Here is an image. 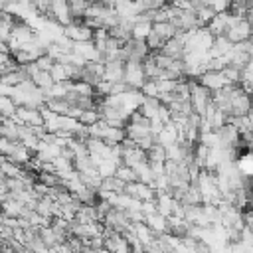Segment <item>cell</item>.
Masks as SVG:
<instances>
[{
    "mask_svg": "<svg viewBox=\"0 0 253 253\" xmlns=\"http://www.w3.org/2000/svg\"><path fill=\"white\" fill-rule=\"evenodd\" d=\"M51 14H53L57 26H63V28H65V26L71 24V14H69L67 0H53V4H51Z\"/></svg>",
    "mask_w": 253,
    "mask_h": 253,
    "instance_id": "obj_1",
    "label": "cell"
},
{
    "mask_svg": "<svg viewBox=\"0 0 253 253\" xmlns=\"http://www.w3.org/2000/svg\"><path fill=\"white\" fill-rule=\"evenodd\" d=\"M152 32L156 36H160L164 42H168L170 38H174L178 34V30L170 24V22H158V24H152Z\"/></svg>",
    "mask_w": 253,
    "mask_h": 253,
    "instance_id": "obj_2",
    "label": "cell"
},
{
    "mask_svg": "<svg viewBox=\"0 0 253 253\" xmlns=\"http://www.w3.org/2000/svg\"><path fill=\"white\" fill-rule=\"evenodd\" d=\"M152 24L150 22H134L130 28V38L132 40H146V36L150 34Z\"/></svg>",
    "mask_w": 253,
    "mask_h": 253,
    "instance_id": "obj_3",
    "label": "cell"
},
{
    "mask_svg": "<svg viewBox=\"0 0 253 253\" xmlns=\"http://www.w3.org/2000/svg\"><path fill=\"white\" fill-rule=\"evenodd\" d=\"M32 83H34L38 89H42V91H45V89H49V87L53 85L49 71H36V73L32 75Z\"/></svg>",
    "mask_w": 253,
    "mask_h": 253,
    "instance_id": "obj_4",
    "label": "cell"
},
{
    "mask_svg": "<svg viewBox=\"0 0 253 253\" xmlns=\"http://www.w3.org/2000/svg\"><path fill=\"white\" fill-rule=\"evenodd\" d=\"M115 178H119L123 184H132V182H136V176H134V170L132 168H128V166H125V164H119L117 168H115V174H113Z\"/></svg>",
    "mask_w": 253,
    "mask_h": 253,
    "instance_id": "obj_5",
    "label": "cell"
},
{
    "mask_svg": "<svg viewBox=\"0 0 253 253\" xmlns=\"http://www.w3.org/2000/svg\"><path fill=\"white\" fill-rule=\"evenodd\" d=\"M99 121H101V115H99V111H97V109L81 111V115L77 117V123H79V125H83V126H91V125H95V123H99Z\"/></svg>",
    "mask_w": 253,
    "mask_h": 253,
    "instance_id": "obj_6",
    "label": "cell"
},
{
    "mask_svg": "<svg viewBox=\"0 0 253 253\" xmlns=\"http://www.w3.org/2000/svg\"><path fill=\"white\" fill-rule=\"evenodd\" d=\"M49 75H51V81L53 83H65V81H69L67 79V71H65V65L63 63H53V67L49 69Z\"/></svg>",
    "mask_w": 253,
    "mask_h": 253,
    "instance_id": "obj_7",
    "label": "cell"
},
{
    "mask_svg": "<svg viewBox=\"0 0 253 253\" xmlns=\"http://www.w3.org/2000/svg\"><path fill=\"white\" fill-rule=\"evenodd\" d=\"M36 67H38V71H49L51 67H53V63H55V59H51L49 55H42V57H38L36 61Z\"/></svg>",
    "mask_w": 253,
    "mask_h": 253,
    "instance_id": "obj_8",
    "label": "cell"
}]
</instances>
